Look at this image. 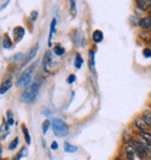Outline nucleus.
I'll return each instance as SVG.
<instances>
[{
	"label": "nucleus",
	"mask_w": 151,
	"mask_h": 160,
	"mask_svg": "<svg viewBox=\"0 0 151 160\" xmlns=\"http://www.w3.org/2000/svg\"><path fill=\"white\" fill-rule=\"evenodd\" d=\"M40 88H41V79H37L34 82H32L23 91V93L21 94V101L26 102V103H33L36 100V96H37V94L40 92Z\"/></svg>",
	"instance_id": "f257e3e1"
},
{
	"label": "nucleus",
	"mask_w": 151,
	"mask_h": 160,
	"mask_svg": "<svg viewBox=\"0 0 151 160\" xmlns=\"http://www.w3.org/2000/svg\"><path fill=\"white\" fill-rule=\"evenodd\" d=\"M51 127L52 130H54V133L57 137H65L68 135L69 128L64 121L60 120V118H52Z\"/></svg>",
	"instance_id": "f03ea898"
},
{
	"label": "nucleus",
	"mask_w": 151,
	"mask_h": 160,
	"mask_svg": "<svg viewBox=\"0 0 151 160\" xmlns=\"http://www.w3.org/2000/svg\"><path fill=\"white\" fill-rule=\"evenodd\" d=\"M34 68H35V64L29 66L28 70H26L21 74V77L19 78L18 82H16L18 87H28L30 85V81H32V78H33V72H34Z\"/></svg>",
	"instance_id": "7ed1b4c3"
},
{
	"label": "nucleus",
	"mask_w": 151,
	"mask_h": 160,
	"mask_svg": "<svg viewBox=\"0 0 151 160\" xmlns=\"http://www.w3.org/2000/svg\"><path fill=\"white\" fill-rule=\"evenodd\" d=\"M124 151H126V156H127L128 160H142V158L138 156L135 146L133 144H126Z\"/></svg>",
	"instance_id": "20e7f679"
},
{
	"label": "nucleus",
	"mask_w": 151,
	"mask_h": 160,
	"mask_svg": "<svg viewBox=\"0 0 151 160\" xmlns=\"http://www.w3.org/2000/svg\"><path fill=\"white\" fill-rule=\"evenodd\" d=\"M133 145L135 146L136 151H137V153H138V156L142 158V159H144V158H147L148 157V151L145 150V148H144L143 145H142V143L141 142H137V140H133Z\"/></svg>",
	"instance_id": "39448f33"
},
{
	"label": "nucleus",
	"mask_w": 151,
	"mask_h": 160,
	"mask_svg": "<svg viewBox=\"0 0 151 160\" xmlns=\"http://www.w3.org/2000/svg\"><path fill=\"white\" fill-rule=\"evenodd\" d=\"M24 32H26V29L23 27H15V29H14V41L19 42V41L22 40V37L24 36Z\"/></svg>",
	"instance_id": "423d86ee"
},
{
	"label": "nucleus",
	"mask_w": 151,
	"mask_h": 160,
	"mask_svg": "<svg viewBox=\"0 0 151 160\" xmlns=\"http://www.w3.org/2000/svg\"><path fill=\"white\" fill-rule=\"evenodd\" d=\"M51 57H50V52L47 51L45 52V55H44L43 57V66H44V70L47 71V72H49L50 71V65H51Z\"/></svg>",
	"instance_id": "0eeeda50"
},
{
	"label": "nucleus",
	"mask_w": 151,
	"mask_h": 160,
	"mask_svg": "<svg viewBox=\"0 0 151 160\" xmlns=\"http://www.w3.org/2000/svg\"><path fill=\"white\" fill-rule=\"evenodd\" d=\"M139 26L143 29H151V18H149V16L143 18L139 21Z\"/></svg>",
	"instance_id": "6e6552de"
},
{
	"label": "nucleus",
	"mask_w": 151,
	"mask_h": 160,
	"mask_svg": "<svg viewBox=\"0 0 151 160\" xmlns=\"http://www.w3.org/2000/svg\"><path fill=\"white\" fill-rule=\"evenodd\" d=\"M136 5H137V7L141 8L142 11H147L149 6L151 5V1H148V0H137L136 1Z\"/></svg>",
	"instance_id": "1a4fd4ad"
},
{
	"label": "nucleus",
	"mask_w": 151,
	"mask_h": 160,
	"mask_svg": "<svg viewBox=\"0 0 151 160\" xmlns=\"http://www.w3.org/2000/svg\"><path fill=\"white\" fill-rule=\"evenodd\" d=\"M37 50H39V44H36L35 48H33L32 50H30V53L28 55L27 59H26V62L23 63V66H24V65H27L30 60H33V58H34V57L36 56V53H37Z\"/></svg>",
	"instance_id": "9d476101"
},
{
	"label": "nucleus",
	"mask_w": 151,
	"mask_h": 160,
	"mask_svg": "<svg viewBox=\"0 0 151 160\" xmlns=\"http://www.w3.org/2000/svg\"><path fill=\"white\" fill-rule=\"evenodd\" d=\"M92 38L93 41L96 42V43H100V42H102L103 41V32L101 30H96V32H93V35H92Z\"/></svg>",
	"instance_id": "9b49d317"
},
{
	"label": "nucleus",
	"mask_w": 151,
	"mask_h": 160,
	"mask_svg": "<svg viewBox=\"0 0 151 160\" xmlns=\"http://www.w3.org/2000/svg\"><path fill=\"white\" fill-rule=\"evenodd\" d=\"M56 23H57L56 19H52L51 24H50V32H49V41H48V45H49V47H51V38H52V35H54V32H55V30H56Z\"/></svg>",
	"instance_id": "f8f14e48"
},
{
	"label": "nucleus",
	"mask_w": 151,
	"mask_h": 160,
	"mask_svg": "<svg viewBox=\"0 0 151 160\" xmlns=\"http://www.w3.org/2000/svg\"><path fill=\"white\" fill-rule=\"evenodd\" d=\"M135 125L136 128H138L141 131H145V129H147L148 124L145 123V121L143 120V118H137V120L135 121Z\"/></svg>",
	"instance_id": "ddd939ff"
},
{
	"label": "nucleus",
	"mask_w": 151,
	"mask_h": 160,
	"mask_svg": "<svg viewBox=\"0 0 151 160\" xmlns=\"http://www.w3.org/2000/svg\"><path fill=\"white\" fill-rule=\"evenodd\" d=\"M11 87H12V80H9V79L6 80V81H4V82H3V85H1V89H0V93L4 95L5 93L7 92V91Z\"/></svg>",
	"instance_id": "4468645a"
},
{
	"label": "nucleus",
	"mask_w": 151,
	"mask_h": 160,
	"mask_svg": "<svg viewBox=\"0 0 151 160\" xmlns=\"http://www.w3.org/2000/svg\"><path fill=\"white\" fill-rule=\"evenodd\" d=\"M64 150H65V152L75 153V152H77V150H78V146L71 145L70 143H68V142H65V143H64Z\"/></svg>",
	"instance_id": "2eb2a0df"
},
{
	"label": "nucleus",
	"mask_w": 151,
	"mask_h": 160,
	"mask_svg": "<svg viewBox=\"0 0 151 160\" xmlns=\"http://www.w3.org/2000/svg\"><path fill=\"white\" fill-rule=\"evenodd\" d=\"M145 123L148 124V127H151V112L150 110H144L143 112V117H142Z\"/></svg>",
	"instance_id": "dca6fc26"
},
{
	"label": "nucleus",
	"mask_w": 151,
	"mask_h": 160,
	"mask_svg": "<svg viewBox=\"0 0 151 160\" xmlns=\"http://www.w3.org/2000/svg\"><path fill=\"white\" fill-rule=\"evenodd\" d=\"M22 131H23V136H24V138H26V143H27V145H30L32 139H30V135H29L28 128L26 127V125H22Z\"/></svg>",
	"instance_id": "f3484780"
},
{
	"label": "nucleus",
	"mask_w": 151,
	"mask_h": 160,
	"mask_svg": "<svg viewBox=\"0 0 151 160\" xmlns=\"http://www.w3.org/2000/svg\"><path fill=\"white\" fill-rule=\"evenodd\" d=\"M3 47H4V49H9L11 47H12V42H11V40H9L8 35H5V36H4V41H3Z\"/></svg>",
	"instance_id": "a211bd4d"
},
{
	"label": "nucleus",
	"mask_w": 151,
	"mask_h": 160,
	"mask_svg": "<svg viewBox=\"0 0 151 160\" xmlns=\"http://www.w3.org/2000/svg\"><path fill=\"white\" fill-rule=\"evenodd\" d=\"M81 65H83V58H81V56H80L79 53H77V55H76V60H75L76 68H80Z\"/></svg>",
	"instance_id": "6ab92c4d"
},
{
	"label": "nucleus",
	"mask_w": 151,
	"mask_h": 160,
	"mask_svg": "<svg viewBox=\"0 0 151 160\" xmlns=\"http://www.w3.org/2000/svg\"><path fill=\"white\" fill-rule=\"evenodd\" d=\"M139 138H141V143H142V145L145 148V150H147L149 153H151V143H150V142L145 140L144 138H142V137H139Z\"/></svg>",
	"instance_id": "aec40b11"
},
{
	"label": "nucleus",
	"mask_w": 151,
	"mask_h": 160,
	"mask_svg": "<svg viewBox=\"0 0 151 160\" xmlns=\"http://www.w3.org/2000/svg\"><path fill=\"white\" fill-rule=\"evenodd\" d=\"M54 52H55V55H57V56H62V55H64L65 50H64L63 47H60V45H56L55 48H54Z\"/></svg>",
	"instance_id": "412c9836"
},
{
	"label": "nucleus",
	"mask_w": 151,
	"mask_h": 160,
	"mask_svg": "<svg viewBox=\"0 0 151 160\" xmlns=\"http://www.w3.org/2000/svg\"><path fill=\"white\" fill-rule=\"evenodd\" d=\"M139 137H142V138H144L145 140H148V142H150L151 143V133L148 131H139Z\"/></svg>",
	"instance_id": "4be33fe9"
},
{
	"label": "nucleus",
	"mask_w": 151,
	"mask_h": 160,
	"mask_svg": "<svg viewBox=\"0 0 151 160\" xmlns=\"http://www.w3.org/2000/svg\"><path fill=\"white\" fill-rule=\"evenodd\" d=\"M94 51H90V68L94 72Z\"/></svg>",
	"instance_id": "5701e85b"
},
{
	"label": "nucleus",
	"mask_w": 151,
	"mask_h": 160,
	"mask_svg": "<svg viewBox=\"0 0 151 160\" xmlns=\"http://www.w3.org/2000/svg\"><path fill=\"white\" fill-rule=\"evenodd\" d=\"M23 59H24L23 53H16L15 56L13 57V60H14L15 63H21V62H22Z\"/></svg>",
	"instance_id": "b1692460"
},
{
	"label": "nucleus",
	"mask_w": 151,
	"mask_h": 160,
	"mask_svg": "<svg viewBox=\"0 0 151 160\" xmlns=\"http://www.w3.org/2000/svg\"><path fill=\"white\" fill-rule=\"evenodd\" d=\"M18 142H19V138H18V137H15V138H14V139L11 142V144H9L8 148H9V150H14V148L18 146Z\"/></svg>",
	"instance_id": "393cba45"
},
{
	"label": "nucleus",
	"mask_w": 151,
	"mask_h": 160,
	"mask_svg": "<svg viewBox=\"0 0 151 160\" xmlns=\"http://www.w3.org/2000/svg\"><path fill=\"white\" fill-rule=\"evenodd\" d=\"M51 124H50V121H44L43 122V125H42V129H43V133H47V131H48L49 127H50Z\"/></svg>",
	"instance_id": "a878e982"
},
{
	"label": "nucleus",
	"mask_w": 151,
	"mask_h": 160,
	"mask_svg": "<svg viewBox=\"0 0 151 160\" xmlns=\"http://www.w3.org/2000/svg\"><path fill=\"white\" fill-rule=\"evenodd\" d=\"M7 117H8V125H13L14 124V120H13V115H12V112L11 110H8L7 112Z\"/></svg>",
	"instance_id": "bb28decb"
},
{
	"label": "nucleus",
	"mask_w": 151,
	"mask_h": 160,
	"mask_svg": "<svg viewBox=\"0 0 151 160\" xmlns=\"http://www.w3.org/2000/svg\"><path fill=\"white\" fill-rule=\"evenodd\" d=\"M19 156L21 157V158H23V157H27L28 156V150L26 148H21L20 153H19Z\"/></svg>",
	"instance_id": "cd10ccee"
},
{
	"label": "nucleus",
	"mask_w": 151,
	"mask_h": 160,
	"mask_svg": "<svg viewBox=\"0 0 151 160\" xmlns=\"http://www.w3.org/2000/svg\"><path fill=\"white\" fill-rule=\"evenodd\" d=\"M66 81H68V84H73V82L76 81V76L75 74H70V76L68 77Z\"/></svg>",
	"instance_id": "c85d7f7f"
},
{
	"label": "nucleus",
	"mask_w": 151,
	"mask_h": 160,
	"mask_svg": "<svg viewBox=\"0 0 151 160\" xmlns=\"http://www.w3.org/2000/svg\"><path fill=\"white\" fill-rule=\"evenodd\" d=\"M143 55L145 58H151V49H144V51H143Z\"/></svg>",
	"instance_id": "c756f323"
},
{
	"label": "nucleus",
	"mask_w": 151,
	"mask_h": 160,
	"mask_svg": "<svg viewBox=\"0 0 151 160\" xmlns=\"http://www.w3.org/2000/svg\"><path fill=\"white\" fill-rule=\"evenodd\" d=\"M36 18H37V12H33L32 14H30V20H32V21H35Z\"/></svg>",
	"instance_id": "7c9ffc66"
},
{
	"label": "nucleus",
	"mask_w": 151,
	"mask_h": 160,
	"mask_svg": "<svg viewBox=\"0 0 151 160\" xmlns=\"http://www.w3.org/2000/svg\"><path fill=\"white\" fill-rule=\"evenodd\" d=\"M51 148L52 150H57V148H58V144H57V142H52Z\"/></svg>",
	"instance_id": "2f4dec72"
},
{
	"label": "nucleus",
	"mask_w": 151,
	"mask_h": 160,
	"mask_svg": "<svg viewBox=\"0 0 151 160\" xmlns=\"http://www.w3.org/2000/svg\"><path fill=\"white\" fill-rule=\"evenodd\" d=\"M70 4H71V8H72V12L75 13V12H76V1H71V2H70Z\"/></svg>",
	"instance_id": "473e14b6"
},
{
	"label": "nucleus",
	"mask_w": 151,
	"mask_h": 160,
	"mask_svg": "<svg viewBox=\"0 0 151 160\" xmlns=\"http://www.w3.org/2000/svg\"><path fill=\"white\" fill-rule=\"evenodd\" d=\"M43 112H44V114H47V115H49V110H48V109H45V110H43Z\"/></svg>",
	"instance_id": "72a5a7b5"
},
{
	"label": "nucleus",
	"mask_w": 151,
	"mask_h": 160,
	"mask_svg": "<svg viewBox=\"0 0 151 160\" xmlns=\"http://www.w3.org/2000/svg\"><path fill=\"white\" fill-rule=\"evenodd\" d=\"M115 160H122V159H120V158H116V159Z\"/></svg>",
	"instance_id": "f704fd0d"
}]
</instances>
